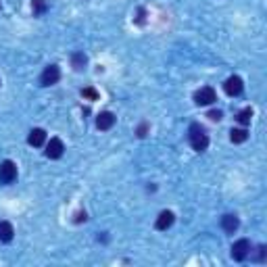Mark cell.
I'll return each instance as SVG.
<instances>
[{"label":"cell","instance_id":"obj_1","mask_svg":"<svg viewBox=\"0 0 267 267\" xmlns=\"http://www.w3.org/2000/svg\"><path fill=\"white\" fill-rule=\"evenodd\" d=\"M188 140H190V146L196 150V152H205L207 146H209V136L205 127L200 123H192L190 129H188Z\"/></svg>","mask_w":267,"mask_h":267},{"label":"cell","instance_id":"obj_2","mask_svg":"<svg viewBox=\"0 0 267 267\" xmlns=\"http://www.w3.org/2000/svg\"><path fill=\"white\" fill-rule=\"evenodd\" d=\"M215 100H217V94H215V90H213L211 86H203L200 90H196V92H194V103H196L198 107L213 105Z\"/></svg>","mask_w":267,"mask_h":267},{"label":"cell","instance_id":"obj_3","mask_svg":"<svg viewBox=\"0 0 267 267\" xmlns=\"http://www.w3.org/2000/svg\"><path fill=\"white\" fill-rule=\"evenodd\" d=\"M17 180V165L13 161H3L0 163V184H13Z\"/></svg>","mask_w":267,"mask_h":267},{"label":"cell","instance_id":"obj_4","mask_svg":"<svg viewBox=\"0 0 267 267\" xmlns=\"http://www.w3.org/2000/svg\"><path fill=\"white\" fill-rule=\"evenodd\" d=\"M251 251H253V244L246 238H242V240L232 244V259L234 261H244L251 255Z\"/></svg>","mask_w":267,"mask_h":267},{"label":"cell","instance_id":"obj_5","mask_svg":"<svg viewBox=\"0 0 267 267\" xmlns=\"http://www.w3.org/2000/svg\"><path fill=\"white\" fill-rule=\"evenodd\" d=\"M59 80H61V69H59V65H48L46 69L42 71V75H40V84H42L44 88L54 86Z\"/></svg>","mask_w":267,"mask_h":267},{"label":"cell","instance_id":"obj_6","mask_svg":"<svg viewBox=\"0 0 267 267\" xmlns=\"http://www.w3.org/2000/svg\"><path fill=\"white\" fill-rule=\"evenodd\" d=\"M223 90H225V94H227V96H240V94H242V90H244V84H242V80H240L238 75H232V78H227V80H225Z\"/></svg>","mask_w":267,"mask_h":267},{"label":"cell","instance_id":"obj_7","mask_svg":"<svg viewBox=\"0 0 267 267\" xmlns=\"http://www.w3.org/2000/svg\"><path fill=\"white\" fill-rule=\"evenodd\" d=\"M65 152V144L61 138H50V142L46 144V157L48 159H61Z\"/></svg>","mask_w":267,"mask_h":267},{"label":"cell","instance_id":"obj_8","mask_svg":"<svg viewBox=\"0 0 267 267\" xmlns=\"http://www.w3.org/2000/svg\"><path fill=\"white\" fill-rule=\"evenodd\" d=\"M46 142V131L42 129V127H33L31 131H29V136H27V144L29 146H42Z\"/></svg>","mask_w":267,"mask_h":267},{"label":"cell","instance_id":"obj_9","mask_svg":"<svg viewBox=\"0 0 267 267\" xmlns=\"http://www.w3.org/2000/svg\"><path fill=\"white\" fill-rule=\"evenodd\" d=\"M174 221H176V215L171 213V211H161L159 213V217H157V223H155V227L157 230H169L171 225H174Z\"/></svg>","mask_w":267,"mask_h":267},{"label":"cell","instance_id":"obj_10","mask_svg":"<svg viewBox=\"0 0 267 267\" xmlns=\"http://www.w3.org/2000/svg\"><path fill=\"white\" fill-rule=\"evenodd\" d=\"M113 125H115V115H113L111 111H103V113L96 117V127H98V129L107 131V129H111Z\"/></svg>","mask_w":267,"mask_h":267},{"label":"cell","instance_id":"obj_11","mask_svg":"<svg viewBox=\"0 0 267 267\" xmlns=\"http://www.w3.org/2000/svg\"><path fill=\"white\" fill-rule=\"evenodd\" d=\"M221 227H223L225 234H234V232H236V230L240 227V219H238L236 215L227 213V215L221 217Z\"/></svg>","mask_w":267,"mask_h":267},{"label":"cell","instance_id":"obj_12","mask_svg":"<svg viewBox=\"0 0 267 267\" xmlns=\"http://www.w3.org/2000/svg\"><path fill=\"white\" fill-rule=\"evenodd\" d=\"M15 236V230L9 221H0V242H11Z\"/></svg>","mask_w":267,"mask_h":267},{"label":"cell","instance_id":"obj_13","mask_svg":"<svg viewBox=\"0 0 267 267\" xmlns=\"http://www.w3.org/2000/svg\"><path fill=\"white\" fill-rule=\"evenodd\" d=\"M246 138H249V131L244 127H234L230 131V140L234 144H242V142H246Z\"/></svg>","mask_w":267,"mask_h":267},{"label":"cell","instance_id":"obj_14","mask_svg":"<svg viewBox=\"0 0 267 267\" xmlns=\"http://www.w3.org/2000/svg\"><path fill=\"white\" fill-rule=\"evenodd\" d=\"M86 63H88V59H86L84 52H73V56H71V65H73V69H75V71H82L84 67H86Z\"/></svg>","mask_w":267,"mask_h":267},{"label":"cell","instance_id":"obj_15","mask_svg":"<svg viewBox=\"0 0 267 267\" xmlns=\"http://www.w3.org/2000/svg\"><path fill=\"white\" fill-rule=\"evenodd\" d=\"M251 119H253V109H251V107L242 109V111L236 115V121H238L240 125H249V123H251Z\"/></svg>","mask_w":267,"mask_h":267},{"label":"cell","instance_id":"obj_16","mask_svg":"<svg viewBox=\"0 0 267 267\" xmlns=\"http://www.w3.org/2000/svg\"><path fill=\"white\" fill-rule=\"evenodd\" d=\"M31 9H33V15H42L48 9V3H46V0H33Z\"/></svg>","mask_w":267,"mask_h":267},{"label":"cell","instance_id":"obj_17","mask_svg":"<svg viewBox=\"0 0 267 267\" xmlns=\"http://www.w3.org/2000/svg\"><path fill=\"white\" fill-rule=\"evenodd\" d=\"M211 121H221V117H223V113L219 111V109H213V111H209V115H207Z\"/></svg>","mask_w":267,"mask_h":267},{"label":"cell","instance_id":"obj_18","mask_svg":"<svg viewBox=\"0 0 267 267\" xmlns=\"http://www.w3.org/2000/svg\"><path fill=\"white\" fill-rule=\"evenodd\" d=\"M82 94H84L86 98H90V100H96V98H98V92H96L94 88H86V90H84Z\"/></svg>","mask_w":267,"mask_h":267},{"label":"cell","instance_id":"obj_19","mask_svg":"<svg viewBox=\"0 0 267 267\" xmlns=\"http://www.w3.org/2000/svg\"><path fill=\"white\" fill-rule=\"evenodd\" d=\"M146 129H148V125H146V123H142V125L138 127V136H140V138H144V136H146Z\"/></svg>","mask_w":267,"mask_h":267},{"label":"cell","instance_id":"obj_20","mask_svg":"<svg viewBox=\"0 0 267 267\" xmlns=\"http://www.w3.org/2000/svg\"><path fill=\"white\" fill-rule=\"evenodd\" d=\"M257 259H259V261H265V246H263V244L259 246V257H257Z\"/></svg>","mask_w":267,"mask_h":267},{"label":"cell","instance_id":"obj_21","mask_svg":"<svg viewBox=\"0 0 267 267\" xmlns=\"http://www.w3.org/2000/svg\"><path fill=\"white\" fill-rule=\"evenodd\" d=\"M75 221H78V223H80V221H86V211H84V213L80 211V213L75 215Z\"/></svg>","mask_w":267,"mask_h":267}]
</instances>
